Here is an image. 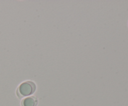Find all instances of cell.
<instances>
[{"instance_id":"obj_1","label":"cell","mask_w":128,"mask_h":106,"mask_svg":"<svg viewBox=\"0 0 128 106\" xmlns=\"http://www.w3.org/2000/svg\"><path fill=\"white\" fill-rule=\"evenodd\" d=\"M36 91V85L31 81H26L20 85L17 89V95L19 97L29 96L32 94Z\"/></svg>"},{"instance_id":"obj_2","label":"cell","mask_w":128,"mask_h":106,"mask_svg":"<svg viewBox=\"0 0 128 106\" xmlns=\"http://www.w3.org/2000/svg\"><path fill=\"white\" fill-rule=\"evenodd\" d=\"M38 99L34 96H30L24 99L21 102V106H36Z\"/></svg>"}]
</instances>
